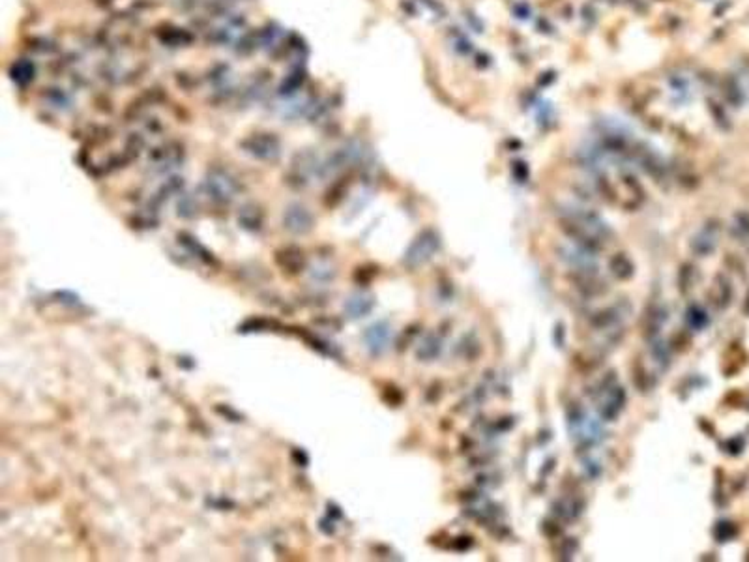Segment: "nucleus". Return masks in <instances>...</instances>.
<instances>
[{
  "instance_id": "f257e3e1",
  "label": "nucleus",
  "mask_w": 749,
  "mask_h": 562,
  "mask_svg": "<svg viewBox=\"0 0 749 562\" xmlns=\"http://www.w3.org/2000/svg\"><path fill=\"white\" fill-rule=\"evenodd\" d=\"M311 223H313L311 221V214L306 208H302V206H290L289 212L285 216V225H287L289 231H292L296 234L308 233L311 229Z\"/></svg>"
}]
</instances>
